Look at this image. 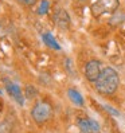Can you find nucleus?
Returning a JSON list of instances; mask_svg holds the SVG:
<instances>
[{"mask_svg":"<svg viewBox=\"0 0 125 133\" xmlns=\"http://www.w3.org/2000/svg\"><path fill=\"white\" fill-rule=\"evenodd\" d=\"M119 83H120V78H119L117 71L112 67H106L102 70L101 75L96 81V89L101 94L110 96L117 90Z\"/></svg>","mask_w":125,"mask_h":133,"instance_id":"1","label":"nucleus"},{"mask_svg":"<svg viewBox=\"0 0 125 133\" xmlns=\"http://www.w3.org/2000/svg\"><path fill=\"white\" fill-rule=\"evenodd\" d=\"M31 116H32V118L35 120L36 124H43L51 118L52 108L47 102H38L31 110Z\"/></svg>","mask_w":125,"mask_h":133,"instance_id":"2","label":"nucleus"},{"mask_svg":"<svg viewBox=\"0 0 125 133\" xmlns=\"http://www.w3.org/2000/svg\"><path fill=\"white\" fill-rule=\"evenodd\" d=\"M119 8V0H94L91 12L94 16H101L106 12H114Z\"/></svg>","mask_w":125,"mask_h":133,"instance_id":"3","label":"nucleus"},{"mask_svg":"<svg viewBox=\"0 0 125 133\" xmlns=\"http://www.w3.org/2000/svg\"><path fill=\"white\" fill-rule=\"evenodd\" d=\"M101 73H102V70H101V65L98 61H90L85 66V75L91 82H96Z\"/></svg>","mask_w":125,"mask_h":133,"instance_id":"4","label":"nucleus"},{"mask_svg":"<svg viewBox=\"0 0 125 133\" xmlns=\"http://www.w3.org/2000/svg\"><path fill=\"white\" fill-rule=\"evenodd\" d=\"M77 124L82 133H100V125L91 118H80Z\"/></svg>","mask_w":125,"mask_h":133,"instance_id":"5","label":"nucleus"},{"mask_svg":"<svg viewBox=\"0 0 125 133\" xmlns=\"http://www.w3.org/2000/svg\"><path fill=\"white\" fill-rule=\"evenodd\" d=\"M5 89L8 91V94L16 101L19 106L24 105V94H22V90L16 83H12V82H7L5 83Z\"/></svg>","mask_w":125,"mask_h":133,"instance_id":"6","label":"nucleus"},{"mask_svg":"<svg viewBox=\"0 0 125 133\" xmlns=\"http://www.w3.org/2000/svg\"><path fill=\"white\" fill-rule=\"evenodd\" d=\"M55 22H57V24H58V27H59V28L66 30V28H67V26H69V23H70V19H69L67 12H66V11H63V10L59 11V14L57 15Z\"/></svg>","mask_w":125,"mask_h":133,"instance_id":"7","label":"nucleus"},{"mask_svg":"<svg viewBox=\"0 0 125 133\" xmlns=\"http://www.w3.org/2000/svg\"><path fill=\"white\" fill-rule=\"evenodd\" d=\"M67 94H69L70 99H71L75 105H78V106H82V105H83V98H82V96H81L77 90L69 89V90H67Z\"/></svg>","mask_w":125,"mask_h":133,"instance_id":"8","label":"nucleus"},{"mask_svg":"<svg viewBox=\"0 0 125 133\" xmlns=\"http://www.w3.org/2000/svg\"><path fill=\"white\" fill-rule=\"evenodd\" d=\"M42 39H43V42L50 46L51 49H55V50H61V46L55 42V39H54V36L51 34H43L42 35Z\"/></svg>","mask_w":125,"mask_h":133,"instance_id":"9","label":"nucleus"},{"mask_svg":"<svg viewBox=\"0 0 125 133\" xmlns=\"http://www.w3.org/2000/svg\"><path fill=\"white\" fill-rule=\"evenodd\" d=\"M38 96V90L35 89V86L32 85H27L26 86V89H24V97L27 99H32Z\"/></svg>","mask_w":125,"mask_h":133,"instance_id":"10","label":"nucleus"},{"mask_svg":"<svg viewBox=\"0 0 125 133\" xmlns=\"http://www.w3.org/2000/svg\"><path fill=\"white\" fill-rule=\"evenodd\" d=\"M47 11H49V2H47V0H43V2L41 3V8H39L38 14L39 15H43V14H46Z\"/></svg>","mask_w":125,"mask_h":133,"instance_id":"11","label":"nucleus"},{"mask_svg":"<svg viewBox=\"0 0 125 133\" xmlns=\"http://www.w3.org/2000/svg\"><path fill=\"white\" fill-rule=\"evenodd\" d=\"M18 3L23 4V5H27V7H32L36 3V0H18Z\"/></svg>","mask_w":125,"mask_h":133,"instance_id":"12","label":"nucleus"},{"mask_svg":"<svg viewBox=\"0 0 125 133\" xmlns=\"http://www.w3.org/2000/svg\"><path fill=\"white\" fill-rule=\"evenodd\" d=\"M105 109H106V110H109V112H110V113H113V114H114L116 117H117V116H120V113L117 112V110H114V109H112V108H109V106H106V105H105Z\"/></svg>","mask_w":125,"mask_h":133,"instance_id":"13","label":"nucleus"},{"mask_svg":"<svg viewBox=\"0 0 125 133\" xmlns=\"http://www.w3.org/2000/svg\"><path fill=\"white\" fill-rule=\"evenodd\" d=\"M5 35V28H4V26L0 23V38H3Z\"/></svg>","mask_w":125,"mask_h":133,"instance_id":"14","label":"nucleus"},{"mask_svg":"<svg viewBox=\"0 0 125 133\" xmlns=\"http://www.w3.org/2000/svg\"><path fill=\"white\" fill-rule=\"evenodd\" d=\"M0 112H2V105H0Z\"/></svg>","mask_w":125,"mask_h":133,"instance_id":"15","label":"nucleus"}]
</instances>
